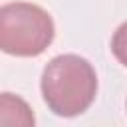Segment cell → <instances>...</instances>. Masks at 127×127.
Instances as JSON below:
<instances>
[{"mask_svg":"<svg viewBox=\"0 0 127 127\" xmlns=\"http://www.w3.org/2000/svg\"><path fill=\"white\" fill-rule=\"evenodd\" d=\"M40 85L50 111L60 117H75L93 103L97 75L85 58L64 54L48 62Z\"/></svg>","mask_w":127,"mask_h":127,"instance_id":"cell-1","label":"cell"},{"mask_svg":"<svg viewBox=\"0 0 127 127\" xmlns=\"http://www.w3.org/2000/svg\"><path fill=\"white\" fill-rule=\"evenodd\" d=\"M56 34L52 16L30 2L0 6V50L10 56L34 58L46 52Z\"/></svg>","mask_w":127,"mask_h":127,"instance_id":"cell-2","label":"cell"},{"mask_svg":"<svg viewBox=\"0 0 127 127\" xmlns=\"http://www.w3.org/2000/svg\"><path fill=\"white\" fill-rule=\"evenodd\" d=\"M36 117L32 107L14 93H0V127L16 125V127H32Z\"/></svg>","mask_w":127,"mask_h":127,"instance_id":"cell-3","label":"cell"},{"mask_svg":"<svg viewBox=\"0 0 127 127\" xmlns=\"http://www.w3.org/2000/svg\"><path fill=\"white\" fill-rule=\"evenodd\" d=\"M111 52L123 65H127V22L115 30L111 38Z\"/></svg>","mask_w":127,"mask_h":127,"instance_id":"cell-4","label":"cell"}]
</instances>
